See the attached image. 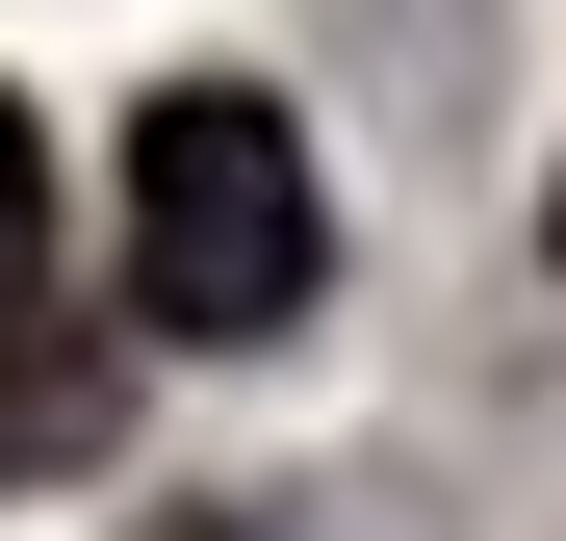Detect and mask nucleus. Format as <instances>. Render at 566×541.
<instances>
[{"mask_svg": "<svg viewBox=\"0 0 566 541\" xmlns=\"http://www.w3.org/2000/svg\"><path fill=\"white\" fill-rule=\"evenodd\" d=\"M104 413H129V335L52 284V155H27V104H0V490L104 465Z\"/></svg>", "mask_w": 566, "mask_h": 541, "instance_id": "f03ea898", "label": "nucleus"}, {"mask_svg": "<svg viewBox=\"0 0 566 541\" xmlns=\"http://www.w3.org/2000/svg\"><path fill=\"white\" fill-rule=\"evenodd\" d=\"M207 541H232V516H207Z\"/></svg>", "mask_w": 566, "mask_h": 541, "instance_id": "7ed1b4c3", "label": "nucleus"}, {"mask_svg": "<svg viewBox=\"0 0 566 541\" xmlns=\"http://www.w3.org/2000/svg\"><path fill=\"white\" fill-rule=\"evenodd\" d=\"M310 284H335V180H310V129H283L258 77H155V104H129V310L207 335V361H258Z\"/></svg>", "mask_w": 566, "mask_h": 541, "instance_id": "f257e3e1", "label": "nucleus"}]
</instances>
